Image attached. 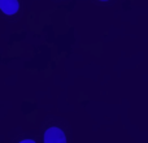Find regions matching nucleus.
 Returning <instances> with one entry per match:
<instances>
[{"label":"nucleus","mask_w":148,"mask_h":143,"mask_svg":"<svg viewBox=\"0 0 148 143\" xmlns=\"http://www.w3.org/2000/svg\"><path fill=\"white\" fill-rule=\"evenodd\" d=\"M20 4L18 0H0V9L5 14H14L17 13Z\"/></svg>","instance_id":"obj_2"},{"label":"nucleus","mask_w":148,"mask_h":143,"mask_svg":"<svg viewBox=\"0 0 148 143\" xmlns=\"http://www.w3.org/2000/svg\"><path fill=\"white\" fill-rule=\"evenodd\" d=\"M20 143H35V142L31 141V139H25V141H22V142H20Z\"/></svg>","instance_id":"obj_3"},{"label":"nucleus","mask_w":148,"mask_h":143,"mask_svg":"<svg viewBox=\"0 0 148 143\" xmlns=\"http://www.w3.org/2000/svg\"><path fill=\"white\" fill-rule=\"evenodd\" d=\"M101 1H107V0H101Z\"/></svg>","instance_id":"obj_4"},{"label":"nucleus","mask_w":148,"mask_h":143,"mask_svg":"<svg viewBox=\"0 0 148 143\" xmlns=\"http://www.w3.org/2000/svg\"><path fill=\"white\" fill-rule=\"evenodd\" d=\"M44 143H66V137L61 129L49 128L44 133Z\"/></svg>","instance_id":"obj_1"}]
</instances>
